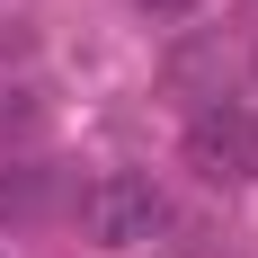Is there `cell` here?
Here are the masks:
<instances>
[{"label":"cell","mask_w":258,"mask_h":258,"mask_svg":"<svg viewBox=\"0 0 258 258\" xmlns=\"http://www.w3.org/2000/svg\"><path fill=\"white\" fill-rule=\"evenodd\" d=\"M80 232L98 240V249H152L169 232V196L143 169H107V178L80 187Z\"/></svg>","instance_id":"1"},{"label":"cell","mask_w":258,"mask_h":258,"mask_svg":"<svg viewBox=\"0 0 258 258\" xmlns=\"http://www.w3.org/2000/svg\"><path fill=\"white\" fill-rule=\"evenodd\" d=\"M178 152H187V169L205 187H249L258 178V107L249 98H205L187 116Z\"/></svg>","instance_id":"2"},{"label":"cell","mask_w":258,"mask_h":258,"mask_svg":"<svg viewBox=\"0 0 258 258\" xmlns=\"http://www.w3.org/2000/svg\"><path fill=\"white\" fill-rule=\"evenodd\" d=\"M53 169L45 160H0V223H45L53 214Z\"/></svg>","instance_id":"3"},{"label":"cell","mask_w":258,"mask_h":258,"mask_svg":"<svg viewBox=\"0 0 258 258\" xmlns=\"http://www.w3.org/2000/svg\"><path fill=\"white\" fill-rule=\"evenodd\" d=\"M27 116H36V89L27 80H0V125H27Z\"/></svg>","instance_id":"4"},{"label":"cell","mask_w":258,"mask_h":258,"mask_svg":"<svg viewBox=\"0 0 258 258\" xmlns=\"http://www.w3.org/2000/svg\"><path fill=\"white\" fill-rule=\"evenodd\" d=\"M134 9H143V18H196L205 0H134Z\"/></svg>","instance_id":"5"}]
</instances>
